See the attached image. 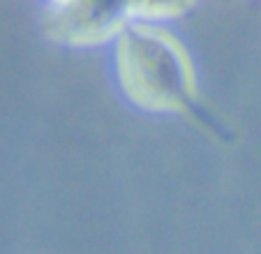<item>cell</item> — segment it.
Segmentation results:
<instances>
[{
  "label": "cell",
  "instance_id": "obj_1",
  "mask_svg": "<svg viewBox=\"0 0 261 254\" xmlns=\"http://www.w3.org/2000/svg\"><path fill=\"white\" fill-rule=\"evenodd\" d=\"M114 69L134 107L153 113H188L201 125L222 127L199 102L197 79L185 46L146 21H132L114 42Z\"/></svg>",
  "mask_w": 261,
  "mask_h": 254
},
{
  "label": "cell",
  "instance_id": "obj_2",
  "mask_svg": "<svg viewBox=\"0 0 261 254\" xmlns=\"http://www.w3.org/2000/svg\"><path fill=\"white\" fill-rule=\"evenodd\" d=\"M132 21L134 5L99 3H56L46 5V35L67 46H95L118 37Z\"/></svg>",
  "mask_w": 261,
  "mask_h": 254
}]
</instances>
